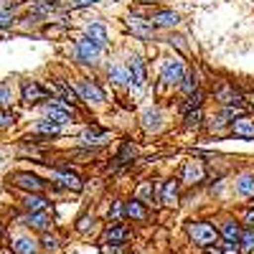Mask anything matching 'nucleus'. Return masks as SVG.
Listing matches in <instances>:
<instances>
[{
    "mask_svg": "<svg viewBox=\"0 0 254 254\" xmlns=\"http://www.w3.org/2000/svg\"><path fill=\"white\" fill-rule=\"evenodd\" d=\"M186 234H188V239H190V242H193L196 247H201V249L216 247V244H219V239H221L219 229H216L214 224H211V221H188Z\"/></svg>",
    "mask_w": 254,
    "mask_h": 254,
    "instance_id": "obj_1",
    "label": "nucleus"
},
{
    "mask_svg": "<svg viewBox=\"0 0 254 254\" xmlns=\"http://www.w3.org/2000/svg\"><path fill=\"white\" fill-rule=\"evenodd\" d=\"M8 186L18 188L20 193H44L51 183H46V178H41L33 171H13L8 176Z\"/></svg>",
    "mask_w": 254,
    "mask_h": 254,
    "instance_id": "obj_2",
    "label": "nucleus"
},
{
    "mask_svg": "<svg viewBox=\"0 0 254 254\" xmlns=\"http://www.w3.org/2000/svg\"><path fill=\"white\" fill-rule=\"evenodd\" d=\"M51 97H54V92H51V87H46V84H41L36 79L20 81V102L28 104V107H41V104H46Z\"/></svg>",
    "mask_w": 254,
    "mask_h": 254,
    "instance_id": "obj_3",
    "label": "nucleus"
},
{
    "mask_svg": "<svg viewBox=\"0 0 254 254\" xmlns=\"http://www.w3.org/2000/svg\"><path fill=\"white\" fill-rule=\"evenodd\" d=\"M41 115H44V120H51V122H59V125H69V122L76 120V110L56 94L46 104H41Z\"/></svg>",
    "mask_w": 254,
    "mask_h": 254,
    "instance_id": "obj_4",
    "label": "nucleus"
},
{
    "mask_svg": "<svg viewBox=\"0 0 254 254\" xmlns=\"http://www.w3.org/2000/svg\"><path fill=\"white\" fill-rule=\"evenodd\" d=\"M186 76V66H183V61L171 56V59H165L163 61V66H160V84L163 87H173V84H181Z\"/></svg>",
    "mask_w": 254,
    "mask_h": 254,
    "instance_id": "obj_5",
    "label": "nucleus"
},
{
    "mask_svg": "<svg viewBox=\"0 0 254 254\" xmlns=\"http://www.w3.org/2000/svg\"><path fill=\"white\" fill-rule=\"evenodd\" d=\"M51 181L61 188V190H74V193H79V190L84 188V181H81V176L79 173H74L71 168H54L51 171Z\"/></svg>",
    "mask_w": 254,
    "mask_h": 254,
    "instance_id": "obj_6",
    "label": "nucleus"
},
{
    "mask_svg": "<svg viewBox=\"0 0 254 254\" xmlns=\"http://www.w3.org/2000/svg\"><path fill=\"white\" fill-rule=\"evenodd\" d=\"M99 54H102V49L94 44L92 38H87V36H81L76 44H74V49H71V56L79 64H94L99 59Z\"/></svg>",
    "mask_w": 254,
    "mask_h": 254,
    "instance_id": "obj_7",
    "label": "nucleus"
},
{
    "mask_svg": "<svg viewBox=\"0 0 254 254\" xmlns=\"http://www.w3.org/2000/svg\"><path fill=\"white\" fill-rule=\"evenodd\" d=\"M214 97L221 102V107H244V97L242 92L229 81H221L219 87L214 89Z\"/></svg>",
    "mask_w": 254,
    "mask_h": 254,
    "instance_id": "obj_8",
    "label": "nucleus"
},
{
    "mask_svg": "<svg viewBox=\"0 0 254 254\" xmlns=\"http://www.w3.org/2000/svg\"><path fill=\"white\" fill-rule=\"evenodd\" d=\"M74 87H76L81 102H89V104H102V102H104V92H102V87H99L97 81H92V79H76V81H74Z\"/></svg>",
    "mask_w": 254,
    "mask_h": 254,
    "instance_id": "obj_9",
    "label": "nucleus"
},
{
    "mask_svg": "<svg viewBox=\"0 0 254 254\" xmlns=\"http://www.w3.org/2000/svg\"><path fill=\"white\" fill-rule=\"evenodd\" d=\"M20 208L23 214H41L51 208V198L46 193H23L20 196Z\"/></svg>",
    "mask_w": 254,
    "mask_h": 254,
    "instance_id": "obj_10",
    "label": "nucleus"
},
{
    "mask_svg": "<svg viewBox=\"0 0 254 254\" xmlns=\"http://www.w3.org/2000/svg\"><path fill=\"white\" fill-rule=\"evenodd\" d=\"M130 237H132V229L127 224H110L107 229H104L102 242L104 244H125Z\"/></svg>",
    "mask_w": 254,
    "mask_h": 254,
    "instance_id": "obj_11",
    "label": "nucleus"
},
{
    "mask_svg": "<svg viewBox=\"0 0 254 254\" xmlns=\"http://www.w3.org/2000/svg\"><path fill=\"white\" fill-rule=\"evenodd\" d=\"M23 226L38 231V234H44V231H51V216H49V211H41V214H23L18 219Z\"/></svg>",
    "mask_w": 254,
    "mask_h": 254,
    "instance_id": "obj_12",
    "label": "nucleus"
},
{
    "mask_svg": "<svg viewBox=\"0 0 254 254\" xmlns=\"http://www.w3.org/2000/svg\"><path fill=\"white\" fill-rule=\"evenodd\" d=\"M127 28L132 31V36H137L142 41H150L153 33H155V26L150 23V20H147V18H137V15L127 18Z\"/></svg>",
    "mask_w": 254,
    "mask_h": 254,
    "instance_id": "obj_13",
    "label": "nucleus"
},
{
    "mask_svg": "<svg viewBox=\"0 0 254 254\" xmlns=\"http://www.w3.org/2000/svg\"><path fill=\"white\" fill-rule=\"evenodd\" d=\"M130 81L135 84V94H140L142 89H145V61H142V56L140 54H135V56H130Z\"/></svg>",
    "mask_w": 254,
    "mask_h": 254,
    "instance_id": "obj_14",
    "label": "nucleus"
},
{
    "mask_svg": "<svg viewBox=\"0 0 254 254\" xmlns=\"http://www.w3.org/2000/svg\"><path fill=\"white\" fill-rule=\"evenodd\" d=\"M107 140H110V130H104V127H99V125H87L81 130V142H87V145L99 147Z\"/></svg>",
    "mask_w": 254,
    "mask_h": 254,
    "instance_id": "obj_15",
    "label": "nucleus"
},
{
    "mask_svg": "<svg viewBox=\"0 0 254 254\" xmlns=\"http://www.w3.org/2000/svg\"><path fill=\"white\" fill-rule=\"evenodd\" d=\"M54 87H56V97H61L66 104H71V107L76 110L79 104H81V97H79V92H76V87H71V84H66L64 79H54Z\"/></svg>",
    "mask_w": 254,
    "mask_h": 254,
    "instance_id": "obj_16",
    "label": "nucleus"
},
{
    "mask_svg": "<svg viewBox=\"0 0 254 254\" xmlns=\"http://www.w3.org/2000/svg\"><path fill=\"white\" fill-rule=\"evenodd\" d=\"M147 20H150L155 28H173V26L181 23V15L173 13V10H155V13H150Z\"/></svg>",
    "mask_w": 254,
    "mask_h": 254,
    "instance_id": "obj_17",
    "label": "nucleus"
},
{
    "mask_svg": "<svg viewBox=\"0 0 254 254\" xmlns=\"http://www.w3.org/2000/svg\"><path fill=\"white\" fill-rule=\"evenodd\" d=\"M229 132L234 135V137H244V140H254V120L252 117H239V120H234L231 122V127H229Z\"/></svg>",
    "mask_w": 254,
    "mask_h": 254,
    "instance_id": "obj_18",
    "label": "nucleus"
},
{
    "mask_svg": "<svg viewBox=\"0 0 254 254\" xmlns=\"http://www.w3.org/2000/svg\"><path fill=\"white\" fill-rule=\"evenodd\" d=\"M242 231H244V224L234 221V219H226L219 229V234H221V242H231V244H239V237H242Z\"/></svg>",
    "mask_w": 254,
    "mask_h": 254,
    "instance_id": "obj_19",
    "label": "nucleus"
},
{
    "mask_svg": "<svg viewBox=\"0 0 254 254\" xmlns=\"http://www.w3.org/2000/svg\"><path fill=\"white\" fill-rule=\"evenodd\" d=\"M84 36H87V38H92V41H94V44H97L102 51L110 46V36H107V28H104L102 23H89L87 28H84Z\"/></svg>",
    "mask_w": 254,
    "mask_h": 254,
    "instance_id": "obj_20",
    "label": "nucleus"
},
{
    "mask_svg": "<svg viewBox=\"0 0 254 254\" xmlns=\"http://www.w3.org/2000/svg\"><path fill=\"white\" fill-rule=\"evenodd\" d=\"M178 198H181V181H176V178L165 181L163 193H160V203H163V206H176Z\"/></svg>",
    "mask_w": 254,
    "mask_h": 254,
    "instance_id": "obj_21",
    "label": "nucleus"
},
{
    "mask_svg": "<svg viewBox=\"0 0 254 254\" xmlns=\"http://www.w3.org/2000/svg\"><path fill=\"white\" fill-rule=\"evenodd\" d=\"M61 130H64V125H59V122H51V120H44V117H41V120L33 125V135H41V137H46V140L56 137Z\"/></svg>",
    "mask_w": 254,
    "mask_h": 254,
    "instance_id": "obj_22",
    "label": "nucleus"
},
{
    "mask_svg": "<svg viewBox=\"0 0 254 254\" xmlns=\"http://www.w3.org/2000/svg\"><path fill=\"white\" fill-rule=\"evenodd\" d=\"M13 254H36V249H38V239H33V237H15L13 239Z\"/></svg>",
    "mask_w": 254,
    "mask_h": 254,
    "instance_id": "obj_23",
    "label": "nucleus"
},
{
    "mask_svg": "<svg viewBox=\"0 0 254 254\" xmlns=\"http://www.w3.org/2000/svg\"><path fill=\"white\" fill-rule=\"evenodd\" d=\"M125 216L127 219H132V221H147V208L142 201L132 198V201H127L125 203Z\"/></svg>",
    "mask_w": 254,
    "mask_h": 254,
    "instance_id": "obj_24",
    "label": "nucleus"
},
{
    "mask_svg": "<svg viewBox=\"0 0 254 254\" xmlns=\"http://www.w3.org/2000/svg\"><path fill=\"white\" fill-rule=\"evenodd\" d=\"M203 165L201 163H196V160H190V163H186V168H183V183H201L203 181Z\"/></svg>",
    "mask_w": 254,
    "mask_h": 254,
    "instance_id": "obj_25",
    "label": "nucleus"
},
{
    "mask_svg": "<svg viewBox=\"0 0 254 254\" xmlns=\"http://www.w3.org/2000/svg\"><path fill=\"white\" fill-rule=\"evenodd\" d=\"M160 125H163L160 110H145V112H142V127H145L147 132H158Z\"/></svg>",
    "mask_w": 254,
    "mask_h": 254,
    "instance_id": "obj_26",
    "label": "nucleus"
},
{
    "mask_svg": "<svg viewBox=\"0 0 254 254\" xmlns=\"http://www.w3.org/2000/svg\"><path fill=\"white\" fill-rule=\"evenodd\" d=\"M110 81L115 87H127V84H130V69L120 66V64H112L110 66Z\"/></svg>",
    "mask_w": 254,
    "mask_h": 254,
    "instance_id": "obj_27",
    "label": "nucleus"
},
{
    "mask_svg": "<svg viewBox=\"0 0 254 254\" xmlns=\"http://www.w3.org/2000/svg\"><path fill=\"white\" fill-rule=\"evenodd\" d=\"M237 193L244 198H254V173H242L237 178Z\"/></svg>",
    "mask_w": 254,
    "mask_h": 254,
    "instance_id": "obj_28",
    "label": "nucleus"
},
{
    "mask_svg": "<svg viewBox=\"0 0 254 254\" xmlns=\"http://www.w3.org/2000/svg\"><path fill=\"white\" fill-rule=\"evenodd\" d=\"M15 104V92L10 81H0V110H10Z\"/></svg>",
    "mask_w": 254,
    "mask_h": 254,
    "instance_id": "obj_29",
    "label": "nucleus"
},
{
    "mask_svg": "<svg viewBox=\"0 0 254 254\" xmlns=\"http://www.w3.org/2000/svg\"><path fill=\"white\" fill-rule=\"evenodd\" d=\"M18 13L15 10H8V8H0V33L3 31H10L13 26H18Z\"/></svg>",
    "mask_w": 254,
    "mask_h": 254,
    "instance_id": "obj_30",
    "label": "nucleus"
},
{
    "mask_svg": "<svg viewBox=\"0 0 254 254\" xmlns=\"http://www.w3.org/2000/svg\"><path fill=\"white\" fill-rule=\"evenodd\" d=\"M239 249H242V254H252L254 252V229L244 226L242 237H239Z\"/></svg>",
    "mask_w": 254,
    "mask_h": 254,
    "instance_id": "obj_31",
    "label": "nucleus"
},
{
    "mask_svg": "<svg viewBox=\"0 0 254 254\" xmlns=\"http://www.w3.org/2000/svg\"><path fill=\"white\" fill-rule=\"evenodd\" d=\"M178 87H181V92H183L186 97H190V94L198 92V81H196V76L190 74V71H186V76H183V81L178 84Z\"/></svg>",
    "mask_w": 254,
    "mask_h": 254,
    "instance_id": "obj_32",
    "label": "nucleus"
},
{
    "mask_svg": "<svg viewBox=\"0 0 254 254\" xmlns=\"http://www.w3.org/2000/svg\"><path fill=\"white\" fill-rule=\"evenodd\" d=\"M38 244L44 247V252H56V249L61 247L59 237H56V234H51V231H44V234H41V239H38Z\"/></svg>",
    "mask_w": 254,
    "mask_h": 254,
    "instance_id": "obj_33",
    "label": "nucleus"
},
{
    "mask_svg": "<svg viewBox=\"0 0 254 254\" xmlns=\"http://www.w3.org/2000/svg\"><path fill=\"white\" fill-rule=\"evenodd\" d=\"M18 122V115L13 110H0V130H10Z\"/></svg>",
    "mask_w": 254,
    "mask_h": 254,
    "instance_id": "obj_34",
    "label": "nucleus"
},
{
    "mask_svg": "<svg viewBox=\"0 0 254 254\" xmlns=\"http://www.w3.org/2000/svg\"><path fill=\"white\" fill-rule=\"evenodd\" d=\"M137 201H142L145 206H153V183L150 181L137 188Z\"/></svg>",
    "mask_w": 254,
    "mask_h": 254,
    "instance_id": "obj_35",
    "label": "nucleus"
},
{
    "mask_svg": "<svg viewBox=\"0 0 254 254\" xmlns=\"http://www.w3.org/2000/svg\"><path fill=\"white\" fill-rule=\"evenodd\" d=\"M201 99H203V94H201V92H196V94L186 97V102H183V115L193 112V110H201Z\"/></svg>",
    "mask_w": 254,
    "mask_h": 254,
    "instance_id": "obj_36",
    "label": "nucleus"
},
{
    "mask_svg": "<svg viewBox=\"0 0 254 254\" xmlns=\"http://www.w3.org/2000/svg\"><path fill=\"white\" fill-rule=\"evenodd\" d=\"M102 254H132V249L127 244H102Z\"/></svg>",
    "mask_w": 254,
    "mask_h": 254,
    "instance_id": "obj_37",
    "label": "nucleus"
},
{
    "mask_svg": "<svg viewBox=\"0 0 254 254\" xmlns=\"http://www.w3.org/2000/svg\"><path fill=\"white\" fill-rule=\"evenodd\" d=\"M122 216H125V203L122 201H115L112 208H110V221L112 224H122Z\"/></svg>",
    "mask_w": 254,
    "mask_h": 254,
    "instance_id": "obj_38",
    "label": "nucleus"
},
{
    "mask_svg": "<svg viewBox=\"0 0 254 254\" xmlns=\"http://www.w3.org/2000/svg\"><path fill=\"white\" fill-rule=\"evenodd\" d=\"M201 120H203V112H201V110L188 112V115H186V127H188V130H196V127L201 125Z\"/></svg>",
    "mask_w": 254,
    "mask_h": 254,
    "instance_id": "obj_39",
    "label": "nucleus"
},
{
    "mask_svg": "<svg viewBox=\"0 0 254 254\" xmlns=\"http://www.w3.org/2000/svg\"><path fill=\"white\" fill-rule=\"evenodd\" d=\"M92 224H94V216L84 214V216H79V219H76V231H81V234H87V231L92 229Z\"/></svg>",
    "mask_w": 254,
    "mask_h": 254,
    "instance_id": "obj_40",
    "label": "nucleus"
},
{
    "mask_svg": "<svg viewBox=\"0 0 254 254\" xmlns=\"http://www.w3.org/2000/svg\"><path fill=\"white\" fill-rule=\"evenodd\" d=\"M99 0H69V8L71 10H79V8H89V5H97Z\"/></svg>",
    "mask_w": 254,
    "mask_h": 254,
    "instance_id": "obj_41",
    "label": "nucleus"
},
{
    "mask_svg": "<svg viewBox=\"0 0 254 254\" xmlns=\"http://www.w3.org/2000/svg\"><path fill=\"white\" fill-rule=\"evenodd\" d=\"M219 247H221V252H224V254H242L239 244H231V242H221Z\"/></svg>",
    "mask_w": 254,
    "mask_h": 254,
    "instance_id": "obj_42",
    "label": "nucleus"
},
{
    "mask_svg": "<svg viewBox=\"0 0 254 254\" xmlns=\"http://www.w3.org/2000/svg\"><path fill=\"white\" fill-rule=\"evenodd\" d=\"M244 221V226H249V229H254V206H249V208H244V216H242Z\"/></svg>",
    "mask_w": 254,
    "mask_h": 254,
    "instance_id": "obj_43",
    "label": "nucleus"
},
{
    "mask_svg": "<svg viewBox=\"0 0 254 254\" xmlns=\"http://www.w3.org/2000/svg\"><path fill=\"white\" fill-rule=\"evenodd\" d=\"M61 0H33V5H46V8H56Z\"/></svg>",
    "mask_w": 254,
    "mask_h": 254,
    "instance_id": "obj_44",
    "label": "nucleus"
},
{
    "mask_svg": "<svg viewBox=\"0 0 254 254\" xmlns=\"http://www.w3.org/2000/svg\"><path fill=\"white\" fill-rule=\"evenodd\" d=\"M203 252H206V254H224L219 244H216V247H208V249H203Z\"/></svg>",
    "mask_w": 254,
    "mask_h": 254,
    "instance_id": "obj_45",
    "label": "nucleus"
},
{
    "mask_svg": "<svg viewBox=\"0 0 254 254\" xmlns=\"http://www.w3.org/2000/svg\"><path fill=\"white\" fill-rule=\"evenodd\" d=\"M3 234H5V224L0 221V239H3Z\"/></svg>",
    "mask_w": 254,
    "mask_h": 254,
    "instance_id": "obj_46",
    "label": "nucleus"
},
{
    "mask_svg": "<svg viewBox=\"0 0 254 254\" xmlns=\"http://www.w3.org/2000/svg\"><path fill=\"white\" fill-rule=\"evenodd\" d=\"M247 99H249V104H252V107H254V92H252V94H249Z\"/></svg>",
    "mask_w": 254,
    "mask_h": 254,
    "instance_id": "obj_47",
    "label": "nucleus"
},
{
    "mask_svg": "<svg viewBox=\"0 0 254 254\" xmlns=\"http://www.w3.org/2000/svg\"><path fill=\"white\" fill-rule=\"evenodd\" d=\"M252 206H254V198H252Z\"/></svg>",
    "mask_w": 254,
    "mask_h": 254,
    "instance_id": "obj_48",
    "label": "nucleus"
},
{
    "mask_svg": "<svg viewBox=\"0 0 254 254\" xmlns=\"http://www.w3.org/2000/svg\"><path fill=\"white\" fill-rule=\"evenodd\" d=\"M36 254H41V252H36Z\"/></svg>",
    "mask_w": 254,
    "mask_h": 254,
    "instance_id": "obj_49",
    "label": "nucleus"
}]
</instances>
